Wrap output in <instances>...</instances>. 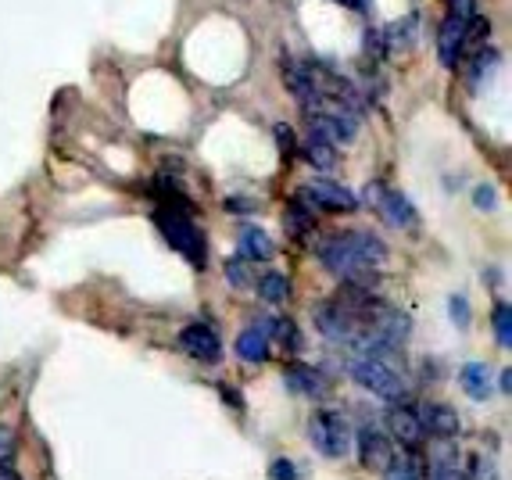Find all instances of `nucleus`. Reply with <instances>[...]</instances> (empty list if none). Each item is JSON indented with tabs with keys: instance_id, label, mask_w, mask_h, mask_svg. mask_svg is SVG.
I'll list each match as a JSON object with an SVG mask.
<instances>
[{
	"instance_id": "obj_1",
	"label": "nucleus",
	"mask_w": 512,
	"mask_h": 480,
	"mask_svg": "<svg viewBox=\"0 0 512 480\" xmlns=\"http://www.w3.org/2000/svg\"><path fill=\"white\" fill-rule=\"evenodd\" d=\"M319 262L341 283H373L376 269L387 262V244L366 230L333 233L319 244Z\"/></svg>"
},
{
	"instance_id": "obj_2",
	"label": "nucleus",
	"mask_w": 512,
	"mask_h": 480,
	"mask_svg": "<svg viewBox=\"0 0 512 480\" xmlns=\"http://www.w3.org/2000/svg\"><path fill=\"white\" fill-rule=\"evenodd\" d=\"M154 223L162 230V237L169 240L172 248L180 251L194 269H205L208 262V244H205V233L201 226L190 219V208H180V205H158L154 212Z\"/></svg>"
},
{
	"instance_id": "obj_3",
	"label": "nucleus",
	"mask_w": 512,
	"mask_h": 480,
	"mask_svg": "<svg viewBox=\"0 0 512 480\" xmlns=\"http://www.w3.org/2000/svg\"><path fill=\"white\" fill-rule=\"evenodd\" d=\"M348 373L355 384H362L366 391H373L376 398L384 402H409V384L398 369L391 366L387 359H373V355H355L348 362Z\"/></svg>"
},
{
	"instance_id": "obj_4",
	"label": "nucleus",
	"mask_w": 512,
	"mask_h": 480,
	"mask_svg": "<svg viewBox=\"0 0 512 480\" xmlns=\"http://www.w3.org/2000/svg\"><path fill=\"white\" fill-rule=\"evenodd\" d=\"M308 441L319 455L326 459H344L351 452V441H355V430H351L348 416L337 409H319L312 412L308 420Z\"/></svg>"
},
{
	"instance_id": "obj_5",
	"label": "nucleus",
	"mask_w": 512,
	"mask_h": 480,
	"mask_svg": "<svg viewBox=\"0 0 512 480\" xmlns=\"http://www.w3.org/2000/svg\"><path fill=\"white\" fill-rule=\"evenodd\" d=\"M470 18H473V0H452V11H448V18L441 22V33H437V54H441L444 69H455L466 58Z\"/></svg>"
},
{
	"instance_id": "obj_6",
	"label": "nucleus",
	"mask_w": 512,
	"mask_h": 480,
	"mask_svg": "<svg viewBox=\"0 0 512 480\" xmlns=\"http://www.w3.org/2000/svg\"><path fill=\"white\" fill-rule=\"evenodd\" d=\"M298 201H305L312 212H333V215L355 212V208H359V198H355L348 187L330 183V180H316V183H308V187H301Z\"/></svg>"
},
{
	"instance_id": "obj_7",
	"label": "nucleus",
	"mask_w": 512,
	"mask_h": 480,
	"mask_svg": "<svg viewBox=\"0 0 512 480\" xmlns=\"http://www.w3.org/2000/svg\"><path fill=\"white\" fill-rule=\"evenodd\" d=\"M366 198L373 201L376 208H380V215H384L387 223L398 226V230H409V226H416V208H412V201L405 198V194H398V190H387L380 187V183H373V187L366 190Z\"/></svg>"
},
{
	"instance_id": "obj_8",
	"label": "nucleus",
	"mask_w": 512,
	"mask_h": 480,
	"mask_svg": "<svg viewBox=\"0 0 512 480\" xmlns=\"http://www.w3.org/2000/svg\"><path fill=\"white\" fill-rule=\"evenodd\" d=\"M351 445L359 448V463L366 466V470H380L384 473V466L394 459V448H391V438H387L384 430L376 427H362L359 434H355V441Z\"/></svg>"
},
{
	"instance_id": "obj_9",
	"label": "nucleus",
	"mask_w": 512,
	"mask_h": 480,
	"mask_svg": "<svg viewBox=\"0 0 512 480\" xmlns=\"http://www.w3.org/2000/svg\"><path fill=\"white\" fill-rule=\"evenodd\" d=\"M180 348L190 355V359H197V362H219L222 359V341H219V334H215L212 326H205V323L183 326Z\"/></svg>"
},
{
	"instance_id": "obj_10",
	"label": "nucleus",
	"mask_w": 512,
	"mask_h": 480,
	"mask_svg": "<svg viewBox=\"0 0 512 480\" xmlns=\"http://www.w3.org/2000/svg\"><path fill=\"white\" fill-rule=\"evenodd\" d=\"M387 438L402 441L405 448H416L423 441V423H419V412H412L405 402H394V409L387 412Z\"/></svg>"
},
{
	"instance_id": "obj_11",
	"label": "nucleus",
	"mask_w": 512,
	"mask_h": 480,
	"mask_svg": "<svg viewBox=\"0 0 512 480\" xmlns=\"http://www.w3.org/2000/svg\"><path fill=\"white\" fill-rule=\"evenodd\" d=\"M283 380L291 387L294 395H308V398H323L330 395V380L312 366H301V362H291V366L283 369Z\"/></svg>"
},
{
	"instance_id": "obj_12",
	"label": "nucleus",
	"mask_w": 512,
	"mask_h": 480,
	"mask_svg": "<svg viewBox=\"0 0 512 480\" xmlns=\"http://www.w3.org/2000/svg\"><path fill=\"white\" fill-rule=\"evenodd\" d=\"M419 423H423V430H430L434 438H455L459 434V412L452 409V405L444 402H430L419 409Z\"/></svg>"
},
{
	"instance_id": "obj_13",
	"label": "nucleus",
	"mask_w": 512,
	"mask_h": 480,
	"mask_svg": "<svg viewBox=\"0 0 512 480\" xmlns=\"http://www.w3.org/2000/svg\"><path fill=\"white\" fill-rule=\"evenodd\" d=\"M462 380V391L473 398V402H487V398L495 395V384H491V366L484 362H466L459 373Z\"/></svg>"
},
{
	"instance_id": "obj_14",
	"label": "nucleus",
	"mask_w": 512,
	"mask_h": 480,
	"mask_svg": "<svg viewBox=\"0 0 512 480\" xmlns=\"http://www.w3.org/2000/svg\"><path fill=\"white\" fill-rule=\"evenodd\" d=\"M276 255V244L269 240V233L258 230V226H244L240 230V258L248 262H269Z\"/></svg>"
},
{
	"instance_id": "obj_15",
	"label": "nucleus",
	"mask_w": 512,
	"mask_h": 480,
	"mask_svg": "<svg viewBox=\"0 0 512 480\" xmlns=\"http://www.w3.org/2000/svg\"><path fill=\"white\" fill-rule=\"evenodd\" d=\"M258 330H262L265 337H276V341L287 348V352H301V330H298V323L294 319H283V316H273V319H262L258 323Z\"/></svg>"
},
{
	"instance_id": "obj_16",
	"label": "nucleus",
	"mask_w": 512,
	"mask_h": 480,
	"mask_svg": "<svg viewBox=\"0 0 512 480\" xmlns=\"http://www.w3.org/2000/svg\"><path fill=\"white\" fill-rule=\"evenodd\" d=\"M384 480H427V466L416 455V448H409L405 455H394L384 466Z\"/></svg>"
},
{
	"instance_id": "obj_17",
	"label": "nucleus",
	"mask_w": 512,
	"mask_h": 480,
	"mask_svg": "<svg viewBox=\"0 0 512 480\" xmlns=\"http://www.w3.org/2000/svg\"><path fill=\"white\" fill-rule=\"evenodd\" d=\"M301 155H305V162L312 165V169L319 172H330L333 165H337V151H333V140L319 137V133H312V137L301 144Z\"/></svg>"
},
{
	"instance_id": "obj_18",
	"label": "nucleus",
	"mask_w": 512,
	"mask_h": 480,
	"mask_svg": "<svg viewBox=\"0 0 512 480\" xmlns=\"http://www.w3.org/2000/svg\"><path fill=\"white\" fill-rule=\"evenodd\" d=\"M237 355L244 362H265L269 359V337H265L258 326H251V330H244V334L237 337Z\"/></svg>"
},
{
	"instance_id": "obj_19",
	"label": "nucleus",
	"mask_w": 512,
	"mask_h": 480,
	"mask_svg": "<svg viewBox=\"0 0 512 480\" xmlns=\"http://www.w3.org/2000/svg\"><path fill=\"white\" fill-rule=\"evenodd\" d=\"M283 226H287V233H291V237H308V233H312V226H316V212H312L305 201L294 198L291 208H287V215H283Z\"/></svg>"
},
{
	"instance_id": "obj_20",
	"label": "nucleus",
	"mask_w": 512,
	"mask_h": 480,
	"mask_svg": "<svg viewBox=\"0 0 512 480\" xmlns=\"http://www.w3.org/2000/svg\"><path fill=\"white\" fill-rule=\"evenodd\" d=\"M258 298L269 301V305H280V301L291 298V280L283 273H265L262 280H258Z\"/></svg>"
},
{
	"instance_id": "obj_21",
	"label": "nucleus",
	"mask_w": 512,
	"mask_h": 480,
	"mask_svg": "<svg viewBox=\"0 0 512 480\" xmlns=\"http://www.w3.org/2000/svg\"><path fill=\"white\" fill-rule=\"evenodd\" d=\"M491 316H495V337H498V344H502V348H509V344H512V309H509V301H498Z\"/></svg>"
},
{
	"instance_id": "obj_22",
	"label": "nucleus",
	"mask_w": 512,
	"mask_h": 480,
	"mask_svg": "<svg viewBox=\"0 0 512 480\" xmlns=\"http://www.w3.org/2000/svg\"><path fill=\"white\" fill-rule=\"evenodd\" d=\"M226 280L237 287V291H244V287H251V269H248V258H230L226 262Z\"/></svg>"
},
{
	"instance_id": "obj_23",
	"label": "nucleus",
	"mask_w": 512,
	"mask_h": 480,
	"mask_svg": "<svg viewBox=\"0 0 512 480\" xmlns=\"http://www.w3.org/2000/svg\"><path fill=\"white\" fill-rule=\"evenodd\" d=\"M15 452H18V434L11 423H0V466H11L15 463Z\"/></svg>"
},
{
	"instance_id": "obj_24",
	"label": "nucleus",
	"mask_w": 512,
	"mask_h": 480,
	"mask_svg": "<svg viewBox=\"0 0 512 480\" xmlns=\"http://www.w3.org/2000/svg\"><path fill=\"white\" fill-rule=\"evenodd\" d=\"M495 65H498V54L495 51H480L477 58H473V65H470L473 86L484 83V76H491V72H495Z\"/></svg>"
},
{
	"instance_id": "obj_25",
	"label": "nucleus",
	"mask_w": 512,
	"mask_h": 480,
	"mask_svg": "<svg viewBox=\"0 0 512 480\" xmlns=\"http://www.w3.org/2000/svg\"><path fill=\"white\" fill-rule=\"evenodd\" d=\"M448 316H452V323L459 326V330L470 326V305H466L462 294H452V298H448Z\"/></svg>"
},
{
	"instance_id": "obj_26",
	"label": "nucleus",
	"mask_w": 512,
	"mask_h": 480,
	"mask_svg": "<svg viewBox=\"0 0 512 480\" xmlns=\"http://www.w3.org/2000/svg\"><path fill=\"white\" fill-rule=\"evenodd\" d=\"M430 480H470V477H466L452 459H437V463L430 466Z\"/></svg>"
},
{
	"instance_id": "obj_27",
	"label": "nucleus",
	"mask_w": 512,
	"mask_h": 480,
	"mask_svg": "<svg viewBox=\"0 0 512 480\" xmlns=\"http://www.w3.org/2000/svg\"><path fill=\"white\" fill-rule=\"evenodd\" d=\"M269 477L273 480H298V466H294L291 459H276V463L269 466Z\"/></svg>"
},
{
	"instance_id": "obj_28",
	"label": "nucleus",
	"mask_w": 512,
	"mask_h": 480,
	"mask_svg": "<svg viewBox=\"0 0 512 480\" xmlns=\"http://www.w3.org/2000/svg\"><path fill=\"white\" fill-rule=\"evenodd\" d=\"M473 201H477V208L480 212H491V208H495V187H477V194H473Z\"/></svg>"
},
{
	"instance_id": "obj_29",
	"label": "nucleus",
	"mask_w": 512,
	"mask_h": 480,
	"mask_svg": "<svg viewBox=\"0 0 512 480\" xmlns=\"http://www.w3.org/2000/svg\"><path fill=\"white\" fill-rule=\"evenodd\" d=\"M470 466H473V480H495V466H487L480 455H473Z\"/></svg>"
},
{
	"instance_id": "obj_30",
	"label": "nucleus",
	"mask_w": 512,
	"mask_h": 480,
	"mask_svg": "<svg viewBox=\"0 0 512 480\" xmlns=\"http://www.w3.org/2000/svg\"><path fill=\"white\" fill-rule=\"evenodd\" d=\"M276 137H280V147H283V155H287V158L298 151V144H294V133L287 126H276Z\"/></svg>"
},
{
	"instance_id": "obj_31",
	"label": "nucleus",
	"mask_w": 512,
	"mask_h": 480,
	"mask_svg": "<svg viewBox=\"0 0 512 480\" xmlns=\"http://www.w3.org/2000/svg\"><path fill=\"white\" fill-rule=\"evenodd\" d=\"M226 208H230V212H255V201H248V198H230V201H226Z\"/></svg>"
},
{
	"instance_id": "obj_32",
	"label": "nucleus",
	"mask_w": 512,
	"mask_h": 480,
	"mask_svg": "<svg viewBox=\"0 0 512 480\" xmlns=\"http://www.w3.org/2000/svg\"><path fill=\"white\" fill-rule=\"evenodd\" d=\"M498 391H502V395H509V391H512V373H509V369H502V373H498Z\"/></svg>"
},
{
	"instance_id": "obj_33",
	"label": "nucleus",
	"mask_w": 512,
	"mask_h": 480,
	"mask_svg": "<svg viewBox=\"0 0 512 480\" xmlns=\"http://www.w3.org/2000/svg\"><path fill=\"white\" fill-rule=\"evenodd\" d=\"M0 480H22V477H18V473L11 470V466H0Z\"/></svg>"
}]
</instances>
